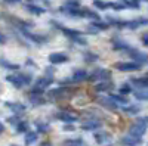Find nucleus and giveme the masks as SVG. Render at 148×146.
I'll return each mask as SVG.
<instances>
[{"mask_svg":"<svg viewBox=\"0 0 148 146\" xmlns=\"http://www.w3.org/2000/svg\"><path fill=\"white\" fill-rule=\"evenodd\" d=\"M51 25H52L53 28L59 30L61 33L64 34V37H67L68 40L74 41L76 44H79V46H88V40L83 37V35H84L83 31H80V30H74V28H68V27H64L62 24L58 22V21H55V19H51Z\"/></svg>","mask_w":148,"mask_h":146,"instance_id":"f257e3e1","label":"nucleus"},{"mask_svg":"<svg viewBox=\"0 0 148 146\" xmlns=\"http://www.w3.org/2000/svg\"><path fill=\"white\" fill-rule=\"evenodd\" d=\"M6 81L9 84H12V87H15V89L19 90L22 87L33 84V72L31 71H27V72L15 71V72H12V74L6 75Z\"/></svg>","mask_w":148,"mask_h":146,"instance_id":"f03ea898","label":"nucleus"},{"mask_svg":"<svg viewBox=\"0 0 148 146\" xmlns=\"http://www.w3.org/2000/svg\"><path fill=\"white\" fill-rule=\"evenodd\" d=\"M0 19H3L8 25H10L12 28H15L18 33H21L24 30H31L34 27L33 22H28L25 19H21V18H18L15 15L8 14V12H2V14H0Z\"/></svg>","mask_w":148,"mask_h":146,"instance_id":"7ed1b4c3","label":"nucleus"},{"mask_svg":"<svg viewBox=\"0 0 148 146\" xmlns=\"http://www.w3.org/2000/svg\"><path fill=\"white\" fill-rule=\"evenodd\" d=\"M76 93V89L71 87V86H58L52 90H49L46 93L47 99L49 101H53V102H58V101H65V99H70V97Z\"/></svg>","mask_w":148,"mask_h":146,"instance_id":"20e7f679","label":"nucleus"},{"mask_svg":"<svg viewBox=\"0 0 148 146\" xmlns=\"http://www.w3.org/2000/svg\"><path fill=\"white\" fill-rule=\"evenodd\" d=\"M148 128V117H139L133 121V123L129 126L127 133L132 136H136V137H142Z\"/></svg>","mask_w":148,"mask_h":146,"instance_id":"39448f33","label":"nucleus"},{"mask_svg":"<svg viewBox=\"0 0 148 146\" xmlns=\"http://www.w3.org/2000/svg\"><path fill=\"white\" fill-rule=\"evenodd\" d=\"M53 83V77H47V75H43L40 78H37L33 84H31V89H30V93H39V94H43L49 86Z\"/></svg>","mask_w":148,"mask_h":146,"instance_id":"423d86ee","label":"nucleus"},{"mask_svg":"<svg viewBox=\"0 0 148 146\" xmlns=\"http://www.w3.org/2000/svg\"><path fill=\"white\" fill-rule=\"evenodd\" d=\"M21 34L24 35V39H25L27 41H31L33 44H37V46H43V44L51 41V37H49V35L37 34V33H33L31 30H24V31H21Z\"/></svg>","mask_w":148,"mask_h":146,"instance_id":"0eeeda50","label":"nucleus"},{"mask_svg":"<svg viewBox=\"0 0 148 146\" xmlns=\"http://www.w3.org/2000/svg\"><path fill=\"white\" fill-rule=\"evenodd\" d=\"M105 80H111V71L107 68H95L93 71L89 72L88 81H90V83H99V81H105Z\"/></svg>","mask_w":148,"mask_h":146,"instance_id":"6e6552de","label":"nucleus"},{"mask_svg":"<svg viewBox=\"0 0 148 146\" xmlns=\"http://www.w3.org/2000/svg\"><path fill=\"white\" fill-rule=\"evenodd\" d=\"M142 68L141 64L135 62V60H120V62L114 64V69L120 71V72H133V71H139Z\"/></svg>","mask_w":148,"mask_h":146,"instance_id":"1a4fd4ad","label":"nucleus"},{"mask_svg":"<svg viewBox=\"0 0 148 146\" xmlns=\"http://www.w3.org/2000/svg\"><path fill=\"white\" fill-rule=\"evenodd\" d=\"M125 55H127L132 60H135V62H138V64H141V65H148V53L138 50V49L133 47V46L129 47V50H127Z\"/></svg>","mask_w":148,"mask_h":146,"instance_id":"9d476101","label":"nucleus"},{"mask_svg":"<svg viewBox=\"0 0 148 146\" xmlns=\"http://www.w3.org/2000/svg\"><path fill=\"white\" fill-rule=\"evenodd\" d=\"M80 128L83 131H96V130H101L102 128V121L98 118V117H92L88 118L84 123L80 126Z\"/></svg>","mask_w":148,"mask_h":146,"instance_id":"9b49d317","label":"nucleus"},{"mask_svg":"<svg viewBox=\"0 0 148 146\" xmlns=\"http://www.w3.org/2000/svg\"><path fill=\"white\" fill-rule=\"evenodd\" d=\"M96 103L99 106H102V108H105V109H108V111H117L119 109V105L111 99L110 94L104 96V94L99 93V96H96Z\"/></svg>","mask_w":148,"mask_h":146,"instance_id":"f8f14e48","label":"nucleus"},{"mask_svg":"<svg viewBox=\"0 0 148 146\" xmlns=\"http://www.w3.org/2000/svg\"><path fill=\"white\" fill-rule=\"evenodd\" d=\"M53 118L61 121V123H64V124H74L79 120V117L76 114L68 112V111H58L53 114Z\"/></svg>","mask_w":148,"mask_h":146,"instance_id":"ddd939ff","label":"nucleus"},{"mask_svg":"<svg viewBox=\"0 0 148 146\" xmlns=\"http://www.w3.org/2000/svg\"><path fill=\"white\" fill-rule=\"evenodd\" d=\"M111 25L108 22H104L101 19H96V21H90V24L88 25V31L89 34H98V33H101V31H107Z\"/></svg>","mask_w":148,"mask_h":146,"instance_id":"4468645a","label":"nucleus"},{"mask_svg":"<svg viewBox=\"0 0 148 146\" xmlns=\"http://www.w3.org/2000/svg\"><path fill=\"white\" fill-rule=\"evenodd\" d=\"M144 25H148V18L139 16L136 19H125V28L127 30H138Z\"/></svg>","mask_w":148,"mask_h":146,"instance_id":"2eb2a0df","label":"nucleus"},{"mask_svg":"<svg viewBox=\"0 0 148 146\" xmlns=\"http://www.w3.org/2000/svg\"><path fill=\"white\" fill-rule=\"evenodd\" d=\"M47 59L52 65H61V64H67L70 60V56L64 52H53V53L49 55Z\"/></svg>","mask_w":148,"mask_h":146,"instance_id":"dca6fc26","label":"nucleus"},{"mask_svg":"<svg viewBox=\"0 0 148 146\" xmlns=\"http://www.w3.org/2000/svg\"><path fill=\"white\" fill-rule=\"evenodd\" d=\"M3 105L8 109H10L14 114H16V115H22L24 112L27 111V105H24L22 102H10V101H6V102H3Z\"/></svg>","mask_w":148,"mask_h":146,"instance_id":"f3484780","label":"nucleus"},{"mask_svg":"<svg viewBox=\"0 0 148 146\" xmlns=\"http://www.w3.org/2000/svg\"><path fill=\"white\" fill-rule=\"evenodd\" d=\"M93 139H95V142L98 143V145H107V143H110L111 142V134L108 131H105V130H96V131H93Z\"/></svg>","mask_w":148,"mask_h":146,"instance_id":"a211bd4d","label":"nucleus"},{"mask_svg":"<svg viewBox=\"0 0 148 146\" xmlns=\"http://www.w3.org/2000/svg\"><path fill=\"white\" fill-rule=\"evenodd\" d=\"M70 78H71L73 84L83 83V81H86V80L89 78V72L86 71V69H82V68H79V69H74V71H73V75H71Z\"/></svg>","mask_w":148,"mask_h":146,"instance_id":"6ab92c4d","label":"nucleus"},{"mask_svg":"<svg viewBox=\"0 0 148 146\" xmlns=\"http://www.w3.org/2000/svg\"><path fill=\"white\" fill-rule=\"evenodd\" d=\"M28 102L31 106H43L47 103V99L43 96V94H39V93H28Z\"/></svg>","mask_w":148,"mask_h":146,"instance_id":"aec40b11","label":"nucleus"},{"mask_svg":"<svg viewBox=\"0 0 148 146\" xmlns=\"http://www.w3.org/2000/svg\"><path fill=\"white\" fill-rule=\"evenodd\" d=\"M114 89V83L113 80H105V81H99L93 86V90L96 93H105V92H111Z\"/></svg>","mask_w":148,"mask_h":146,"instance_id":"412c9836","label":"nucleus"},{"mask_svg":"<svg viewBox=\"0 0 148 146\" xmlns=\"http://www.w3.org/2000/svg\"><path fill=\"white\" fill-rule=\"evenodd\" d=\"M141 143H142V137L132 136V134H129V133L120 139V145L121 146H139Z\"/></svg>","mask_w":148,"mask_h":146,"instance_id":"4be33fe9","label":"nucleus"},{"mask_svg":"<svg viewBox=\"0 0 148 146\" xmlns=\"http://www.w3.org/2000/svg\"><path fill=\"white\" fill-rule=\"evenodd\" d=\"M24 9H25L28 14L36 15V16H40V15H43L46 12V7H43L40 5H36V3H31V2L27 3V5H24Z\"/></svg>","mask_w":148,"mask_h":146,"instance_id":"5701e85b","label":"nucleus"},{"mask_svg":"<svg viewBox=\"0 0 148 146\" xmlns=\"http://www.w3.org/2000/svg\"><path fill=\"white\" fill-rule=\"evenodd\" d=\"M37 140H39V133H37V131L28 130L25 134H24V145H25V146H31Z\"/></svg>","mask_w":148,"mask_h":146,"instance_id":"b1692460","label":"nucleus"},{"mask_svg":"<svg viewBox=\"0 0 148 146\" xmlns=\"http://www.w3.org/2000/svg\"><path fill=\"white\" fill-rule=\"evenodd\" d=\"M132 86H135L136 89H148V75L145 77H133L130 78Z\"/></svg>","mask_w":148,"mask_h":146,"instance_id":"393cba45","label":"nucleus"},{"mask_svg":"<svg viewBox=\"0 0 148 146\" xmlns=\"http://www.w3.org/2000/svg\"><path fill=\"white\" fill-rule=\"evenodd\" d=\"M82 56H83V60L86 64H93V62H96V60H99V55L92 52V50H89V49H88V50H84L82 53Z\"/></svg>","mask_w":148,"mask_h":146,"instance_id":"a878e982","label":"nucleus"},{"mask_svg":"<svg viewBox=\"0 0 148 146\" xmlns=\"http://www.w3.org/2000/svg\"><path fill=\"white\" fill-rule=\"evenodd\" d=\"M0 68H3V69H6V71H18V69H19V65L10 62V60H8L6 58L0 56Z\"/></svg>","mask_w":148,"mask_h":146,"instance_id":"bb28decb","label":"nucleus"},{"mask_svg":"<svg viewBox=\"0 0 148 146\" xmlns=\"http://www.w3.org/2000/svg\"><path fill=\"white\" fill-rule=\"evenodd\" d=\"M110 97H111V99H113L117 105H120V106H125V105L129 103L127 96L121 94V93H110Z\"/></svg>","mask_w":148,"mask_h":146,"instance_id":"cd10ccee","label":"nucleus"},{"mask_svg":"<svg viewBox=\"0 0 148 146\" xmlns=\"http://www.w3.org/2000/svg\"><path fill=\"white\" fill-rule=\"evenodd\" d=\"M110 9H113V10H116V12L129 9L127 0H116V2H110Z\"/></svg>","mask_w":148,"mask_h":146,"instance_id":"c85d7f7f","label":"nucleus"},{"mask_svg":"<svg viewBox=\"0 0 148 146\" xmlns=\"http://www.w3.org/2000/svg\"><path fill=\"white\" fill-rule=\"evenodd\" d=\"M107 22L110 24L113 28H119V30H125V19H120V18H114V16H108Z\"/></svg>","mask_w":148,"mask_h":146,"instance_id":"c756f323","label":"nucleus"},{"mask_svg":"<svg viewBox=\"0 0 148 146\" xmlns=\"http://www.w3.org/2000/svg\"><path fill=\"white\" fill-rule=\"evenodd\" d=\"M121 111L127 114V115H138L141 112V106L139 105H125V106H121Z\"/></svg>","mask_w":148,"mask_h":146,"instance_id":"7c9ffc66","label":"nucleus"},{"mask_svg":"<svg viewBox=\"0 0 148 146\" xmlns=\"http://www.w3.org/2000/svg\"><path fill=\"white\" fill-rule=\"evenodd\" d=\"M34 126H36V131L40 133V134H46V133L51 131V126H49V123H45V121L37 120L34 123Z\"/></svg>","mask_w":148,"mask_h":146,"instance_id":"2f4dec72","label":"nucleus"},{"mask_svg":"<svg viewBox=\"0 0 148 146\" xmlns=\"http://www.w3.org/2000/svg\"><path fill=\"white\" fill-rule=\"evenodd\" d=\"M133 96L136 101L141 102H148V89H136L133 92Z\"/></svg>","mask_w":148,"mask_h":146,"instance_id":"473e14b6","label":"nucleus"},{"mask_svg":"<svg viewBox=\"0 0 148 146\" xmlns=\"http://www.w3.org/2000/svg\"><path fill=\"white\" fill-rule=\"evenodd\" d=\"M28 130H30V124H28V121H25V120H21L18 123V126L15 127L16 134H25Z\"/></svg>","mask_w":148,"mask_h":146,"instance_id":"72a5a7b5","label":"nucleus"},{"mask_svg":"<svg viewBox=\"0 0 148 146\" xmlns=\"http://www.w3.org/2000/svg\"><path fill=\"white\" fill-rule=\"evenodd\" d=\"M83 19H90V21H96V19H101L99 14H96L95 10L88 9V7H83Z\"/></svg>","mask_w":148,"mask_h":146,"instance_id":"f704fd0d","label":"nucleus"},{"mask_svg":"<svg viewBox=\"0 0 148 146\" xmlns=\"http://www.w3.org/2000/svg\"><path fill=\"white\" fill-rule=\"evenodd\" d=\"M93 6L98 10H107V9H110V2H104V0H93Z\"/></svg>","mask_w":148,"mask_h":146,"instance_id":"c9c22d12","label":"nucleus"},{"mask_svg":"<svg viewBox=\"0 0 148 146\" xmlns=\"http://www.w3.org/2000/svg\"><path fill=\"white\" fill-rule=\"evenodd\" d=\"M65 146H84V140L82 137L68 139V140H65Z\"/></svg>","mask_w":148,"mask_h":146,"instance_id":"e433bc0d","label":"nucleus"},{"mask_svg":"<svg viewBox=\"0 0 148 146\" xmlns=\"http://www.w3.org/2000/svg\"><path fill=\"white\" fill-rule=\"evenodd\" d=\"M19 121H21V115H16V114H14V115H10V117H8V118H6V123H8V124H10L14 128L18 126Z\"/></svg>","mask_w":148,"mask_h":146,"instance_id":"4c0bfd02","label":"nucleus"},{"mask_svg":"<svg viewBox=\"0 0 148 146\" xmlns=\"http://www.w3.org/2000/svg\"><path fill=\"white\" fill-rule=\"evenodd\" d=\"M64 6H65V7H70V9L82 7V0H65V2H64Z\"/></svg>","mask_w":148,"mask_h":146,"instance_id":"58836bf2","label":"nucleus"},{"mask_svg":"<svg viewBox=\"0 0 148 146\" xmlns=\"http://www.w3.org/2000/svg\"><path fill=\"white\" fill-rule=\"evenodd\" d=\"M119 93L125 94V96H127L129 93H132V84L130 83H123L121 86L119 87Z\"/></svg>","mask_w":148,"mask_h":146,"instance_id":"ea45409f","label":"nucleus"},{"mask_svg":"<svg viewBox=\"0 0 148 146\" xmlns=\"http://www.w3.org/2000/svg\"><path fill=\"white\" fill-rule=\"evenodd\" d=\"M45 75H47V77H53L55 75V68L52 67V64L45 68Z\"/></svg>","mask_w":148,"mask_h":146,"instance_id":"a19ab883","label":"nucleus"},{"mask_svg":"<svg viewBox=\"0 0 148 146\" xmlns=\"http://www.w3.org/2000/svg\"><path fill=\"white\" fill-rule=\"evenodd\" d=\"M62 130H64V131H74V130H76V127H74L73 124H64Z\"/></svg>","mask_w":148,"mask_h":146,"instance_id":"79ce46f5","label":"nucleus"},{"mask_svg":"<svg viewBox=\"0 0 148 146\" xmlns=\"http://www.w3.org/2000/svg\"><path fill=\"white\" fill-rule=\"evenodd\" d=\"M141 41H142V44H144V46H147V47H148V33H147V34H142Z\"/></svg>","mask_w":148,"mask_h":146,"instance_id":"37998d69","label":"nucleus"},{"mask_svg":"<svg viewBox=\"0 0 148 146\" xmlns=\"http://www.w3.org/2000/svg\"><path fill=\"white\" fill-rule=\"evenodd\" d=\"M3 2H5L6 5H18V3L22 2V0H3Z\"/></svg>","mask_w":148,"mask_h":146,"instance_id":"c03bdc74","label":"nucleus"},{"mask_svg":"<svg viewBox=\"0 0 148 146\" xmlns=\"http://www.w3.org/2000/svg\"><path fill=\"white\" fill-rule=\"evenodd\" d=\"M8 41V39H6V35L2 33V31H0V44H5Z\"/></svg>","mask_w":148,"mask_h":146,"instance_id":"a18cd8bd","label":"nucleus"},{"mask_svg":"<svg viewBox=\"0 0 148 146\" xmlns=\"http://www.w3.org/2000/svg\"><path fill=\"white\" fill-rule=\"evenodd\" d=\"M25 65H27V67H28V65H30V67H33V68H34V67H36V64H34V62H33V59H27V62H25Z\"/></svg>","mask_w":148,"mask_h":146,"instance_id":"49530a36","label":"nucleus"},{"mask_svg":"<svg viewBox=\"0 0 148 146\" xmlns=\"http://www.w3.org/2000/svg\"><path fill=\"white\" fill-rule=\"evenodd\" d=\"M3 131H5V124L2 123V121H0V134H2Z\"/></svg>","mask_w":148,"mask_h":146,"instance_id":"de8ad7c7","label":"nucleus"},{"mask_svg":"<svg viewBox=\"0 0 148 146\" xmlns=\"http://www.w3.org/2000/svg\"><path fill=\"white\" fill-rule=\"evenodd\" d=\"M40 146H52V143H51V142H42Z\"/></svg>","mask_w":148,"mask_h":146,"instance_id":"09e8293b","label":"nucleus"},{"mask_svg":"<svg viewBox=\"0 0 148 146\" xmlns=\"http://www.w3.org/2000/svg\"><path fill=\"white\" fill-rule=\"evenodd\" d=\"M102 146H113V145H110V143H107V145H102Z\"/></svg>","mask_w":148,"mask_h":146,"instance_id":"8fccbe9b","label":"nucleus"},{"mask_svg":"<svg viewBox=\"0 0 148 146\" xmlns=\"http://www.w3.org/2000/svg\"><path fill=\"white\" fill-rule=\"evenodd\" d=\"M12 146H18V145H12Z\"/></svg>","mask_w":148,"mask_h":146,"instance_id":"3c124183","label":"nucleus"},{"mask_svg":"<svg viewBox=\"0 0 148 146\" xmlns=\"http://www.w3.org/2000/svg\"><path fill=\"white\" fill-rule=\"evenodd\" d=\"M144 2H148V0H144Z\"/></svg>","mask_w":148,"mask_h":146,"instance_id":"603ef678","label":"nucleus"},{"mask_svg":"<svg viewBox=\"0 0 148 146\" xmlns=\"http://www.w3.org/2000/svg\"><path fill=\"white\" fill-rule=\"evenodd\" d=\"M0 90H2V86H0Z\"/></svg>","mask_w":148,"mask_h":146,"instance_id":"864d4df0","label":"nucleus"}]
</instances>
